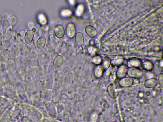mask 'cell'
I'll return each mask as SVG.
<instances>
[{
  "label": "cell",
  "instance_id": "obj_1",
  "mask_svg": "<svg viewBox=\"0 0 163 122\" xmlns=\"http://www.w3.org/2000/svg\"><path fill=\"white\" fill-rule=\"evenodd\" d=\"M143 72L139 68L129 67L127 69V75L128 77L134 79H138L142 77Z\"/></svg>",
  "mask_w": 163,
  "mask_h": 122
},
{
  "label": "cell",
  "instance_id": "obj_26",
  "mask_svg": "<svg viewBox=\"0 0 163 122\" xmlns=\"http://www.w3.org/2000/svg\"><path fill=\"white\" fill-rule=\"evenodd\" d=\"M32 30V31L33 32H35L36 31V30L35 28L33 29Z\"/></svg>",
  "mask_w": 163,
  "mask_h": 122
},
{
  "label": "cell",
  "instance_id": "obj_22",
  "mask_svg": "<svg viewBox=\"0 0 163 122\" xmlns=\"http://www.w3.org/2000/svg\"><path fill=\"white\" fill-rule=\"evenodd\" d=\"M16 31H15V30H13V31H12L10 33L11 37L12 38L15 37L16 35Z\"/></svg>",
  "mask_w": 163,
  "mask_h": 122
},
{
  "label": "cell",
  "instance_id": "obj_18",
  "mask_svg": "<svg viewBox=\"0 0 163 122\" xmlns=\"http://www.w3.org/2000/svg\"><path fill=\"white\" fill-rule=\"evenodd\" d=\"M63 58L61 56H58L55 57L53 62V65L55 67L61 66L63 62Z\"/></svg>",
  "mask_w": 163,
  "mask_h": 122
},
{
  "label": "cell",
  "instance_id": "obj_6",
  "mask_svg": "<svg viewBox=\"0 0 163 122\" xmlns=\"http://www.w3.org/2000/svg\"><path fill=\"white\" fill-rule=\"evenodd\" d=\"M127 66L123 65L118 67L116 72V76L117 78L120 79L125 77L127 75Z\"/></svg>",
  "mask_w": 163,
  "mask_h": 122
},
{
  "label": "cell",
  "instance_id": "obj_24",
  "mask_svg": "<svg viewBox=\"0 0 163 122\" xmlns=\"http://www.w3.org/2000/svg\"><path fill=\"white\" fill-rule=\"evenodd\" d=\"M12 28L11 26H10L8 27V28L7 30V32H8V33L12 31Z\"/></svg>",
  "mask_w": 163,
  "mask_h": 122
},
{
  "label": "cell",
  "instance_id": "obj_12",
  "mask_svg": "<svg viewBox=\"0 0 163 122\" xmlns=\"http://www.w3.org/2000/svg\"><path fill=\"white\" fill-rule=\"evenodd\" d=\"M153 66L152 62L149 60H145L142 62L141 67L144 71H150L153 69Z\"/></svg>",
  "mask_w": 163,
  "mask_h": 122
},
{
  "label": "cell",
  "instance_id": "obj_2",
  "mask_svg": "<svg viewBox=\"0 0 163 122\" xmlns=\"http://www.w3.org/2000/svg\"><path fill=\"white\" fill-rule=\"evenodd\" d=\"M111 64L113 66L119 67L123 65L127 66L128 60L121 56H116L113 57L111 62Z\"/></svg>",
  "mask_w": 163,
  "mask_h": 122
},
{
  "label": "cell",
  "instance_id": "obj_16",
  "mask_svg": "<svg viewBox=\"0 0 163 122\" xmlns=\"http://www.w3.org/2000/svg\"><path fill=\"white\" fill-rule=\"evenodd\" d=\"M33 32L32 30H29L26 33L25 36V40L27 44H30L33 41Z\"/></svg>",
  "mask_w": 163,
  "mask_h": 122
},
{
  "label": "cell",
  "instance_id": "obj_27",
  "mask_svg": "<svg viewBox=\"0 0 163 122\" xmlns=\"http://www.w3.org/2000/svg\"><path fill=\"white\" fill-rule=\"evenodd\" d=\"M1 18H0V22H1Z\"/></svg>",
  "mask_w": 163,
  "mask_h": 122
},
{
  "label": "cell",
  "instance_id": "obj_7",
  "mask_svg": "<svg viewBox=\"0 0 163 122\" xmlns=\"http://www.w3.org/2000/svg\"><path fill=\"white\" fill-rule=\"evenodd\" d=\"M128 64L132 68H139L142 65L141 60L136 57L130 58L128 60Z\"/></svg>",
  "mask_w": 163,
  "mask_h": 122
},
{
  "label": "cell",
  "instance_id": "obj_4",
  "mask_svg": "<svg viewBox=\"0 0 163 122\" xmlns=\"http://www.w3.org/2000/svg\"><path fill=\"white\" fill-rule=\"evenodd\" d=\"M65 30L66 35L68 38L72 39L74 37L76 33V28L74 24L72 23L68 24Z\"/></svg>",
  "mask_w": 163,
  "mask_h": 122
},
{
  "label": "cell",
  "instance_id": "obj_20",
  "mask_svg": "<svg viewBox=\"0 0 163 122\" xmlns=\"http://www.w3.org/2000/svg\"><path fill=\"white\" fill-rule=\"evenodd\" d=\"M157 80L158 83L160 86L162 87H163V75L162 73L160 74L158 77Z\"/></svg>",
  "mask_w": 163,
  "mask_h": 122
},
{
  "label": "cell",
  "instance_id": "obj_10",
  "mask_svg": "<svg viewBox=\"0 0 163 122\" xmlns=\"http://www.w3.org/2000/svg\"><path fill=\"white\" fill-rule=\"evenodd\" d=\"M54 33L57 38L59 39L63 38L65 35V30L63 27L60 25L57 26L55 27Z\"/></svg>",
  "mask_w": 163,
  "mask_h": 122
},
{
  "label": "cell",
  "instance_id": "obj_13",
  "mask_svg": "<svg viewBox=\"0 0 163 122\" xmlns=\"http://www.w3.org/2000/svg\"><path fill=\"white\" fill-rule=\"evenodd\" d=\"M85 31L86 34L91 37H95L97 34V31L96 29L91 26H88L86 27L85 29Z\"/></svg>",
  "mask_w": 163,
  "mask_h": 122
},
{
  "label": "cell",
  "instance_id": "obj_15",
  "mask_svg": "<svg viewBox=\"0 0 163 122\" xmlns=\"http://www.w3.org/2000/svg\"><path fill=\"white\" fill-rule=\"evenodd\" d=\"M104 71L100 65L97 66L94 69V72L95 77L98 79L100 78L103 76Z\"/></svg>",
  "mask_w": 163,
  "mask_h": 122
},
{
  "label": "cell",
  "instance_id": "obj_23",
  "mask_svg": "<svg viewBox=\"0 0 163 122\" xmlns=\"http://www.w3.org/2000/svg\"><path fill=\"white\" fill-rule=\"evenodd\" d=\"M89 45L91 46H94L95 44L94 41L93 39H91L89 41Z\"/></svg>",
  "mask_w": 163,
  "mask_h": 122
},
{
  "label": "cell",
  "instance_id": "obj_21",
  "mask_svg": "<svg viewBox=\"0 0 163 122\" xmlns=\"http://www.w3.org/2000/svg\"><path fill=\"white\" fill-rule=\"evenodd\" d=\"M16 18L14 16L12 17L10 20V24L11 26H13L15 25L17 22Z\"/></svg>",
  "mask_w": 163,
  "mask_h": 122
},
{
  "label": "cell",
  "instance_id": "obj_25",
  "mask_svg": "<svg viewBox=\"0 0 163 122\" xmlns=\"http://www.w3.org/2000/svg\"><path fill=\"white\" fill-rule=\"evenodd\" d=\"M2 24L0 22V33H1L2 31Z\"/></svg>",
  "mask_w": 163,
  "mask_h": 122
},
{
  "label": "cell",
  "instance_id": "obj_8",
  "mask_svg": "<svg viewBox=\"0 0 163 122\" xmlns=\"http://www.w3.org/2000/svg\"><path fill=\"white\" fill-rule=\"evenodd\" d=\"M158 84L157 79L154 78L147 79L144 83V87L147 88H153L156 86Z\"/></svg>",
  "mask_w": 163,
  "mask_h": 122
},
{
  "label": "cell",
  "instance_id": "obj_11",
  "mask_svg": "<svg viewBox=\"0 0 163 122\" xmlns=\"http://www.w3.org/2000/svg\"><path fill=\"white\" fill-rule=\"evenodd\" d=\"M111 62V60L110 58L107 56L104 57L102 59L100 65L104 70H106L110 68Z\"/></svg>",
  "mask_w": 163,
  "mask_h": 122
},
{
  "label": "cell",
  "instance_id": "obj_9",
  "mask_svg": "<svg viewBox=\"0 0 163 122\" xmlns=\"http://www.w3.org/2000/svg\"><path fill=\"white\" fill-rule=\"evenodd\" d=\"M85 49L89 55L93 57L97 56L98 53V48L94 46L87 45Z\"/></svg>",
  "mask_w": 163,
  "mask_h": 122
},
{
  "label": "cell",
  "instance_id": "obj_3",
  "mask_svg": "<svg viewBox=\"0 0 163 122\" xmlns=\"http://www.w3.org/2000/svg\"><path fill=\"white\" fill-rule=\"evenodd\" d=\"M134 83L133 79L130 77H125L119 79L118 85L121 87L127 88L131 87Z\"/></svg>",
  "mask_w": 163,
  "mask_h": 122
},
{
  "label": "cell",
  "instance_id": "obj_14",
  "mask_svg": "<svg viewBox=\"0 0 163 122\" xmlns=\"http://www.w3.org/2000/svg\"><path fill=\"white\" fill-rule=\"evenodd\" d=\"M75 44L79 46H81L83 44L84 39L83 35L81 32H78L76 33L75 39Z\"/></svg>",
  "mask_w": 163,
  "mask_h": 122
},
{
  "label": "cell",
  "instance_id": "obj_28",
  "mask_svg": "<svg viewBox=\"0 0 163 122\" xmlns=\"http://www.w3.org/2000/svg\"><path fill=\"white\" fill-rule=\"evenodd\" d=\"M113 122H115V121H113Z\"/></svg>",
  "mask_w": 163,
  "mask_h": 122
},
{
  "label": "cell",
  "instance_id": "obj_19",
  "mask_svg": "<svg viewBox=\"0 0 163 122\" xmlns=\"http://www.w3.org/2000/svg\"><path fill=\"white\" fill-rule=\"evenodd\" d=\"M102 58L100 56L97 55L92 58V62L95 65H100L102 62Z\"/></svg>",
  "mask_w": 163,
  "mask_h": 122
},
{
  "label": "cell",
  "instance_id": "obj_17",
  "mask_svg": "<svg viewBox=\"0 0 163 122\" xmlns=\"http://www.w3.org/2000/svg\"><path fill=\"white\" fill-rule=\"evenodd\" d=\"M46 39L44 37H40L37 42V46L38 49H40L44 47L45 45Z\"/></svg>",
  "mask_w": 163,
  "mask_h": 122
},
{
  "label": "cell",
  "instance_id": "obj_5",
  "mask_svg": "<svg viewBox=\"0 0 163 122\" xmlns=\"http://www.w3.org/2000/svg\"><path fill=\"white\" fill-rule=\"evenodd\" d=\"M107 91L109 96L112 99H115L119 96V91L113 84H110L108 85L107 87Z\"/></svg>",
  "mask_w": 163,
  "mask_h": 122
}]
</instances>
